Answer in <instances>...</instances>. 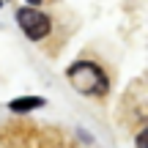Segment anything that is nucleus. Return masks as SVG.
Wrapping results in <instances>:
<instances>
[{
    "instance_id": "obj_2",
    "label": "nucleus",
    "mask_w": 148,
    "mask_h": 148,
    "mask_svg": "<svg viewBox=\"0 0 148 148\" xmlns=\"http://www.w3.org/2000/svg\"><path fill=\"white\" fill-rule=\"evenodd\" d=\"M16 22L25 30V36L33 38V41H38V38H44L49 33V19L38 8H19L16 11Z\"/></svg>"
},
{
    "instance_id": "obj_4",
    "label": "nucleus",
    "mask_w": 148,
    "mask_h": 148,
    "mask_svg": "<svg viewBox=\"0 0 148 148\" xmlns=\"http://www.w3.org/2000/svg\"><path fill=\"white\" fill-rule=\"evenodd\" d=\"M137 145H140V148H145V132H140V137H137Z\"/></svg>"
},
{
    "instance_id": "obj_5",
    "label": "nucleus",
    "mask_w": 148,
    "mask_h": 148,
    "mask_svg": "<svg viewBox=\"0 0 148 148\" xmlns=\"http://www.w3.org/2000/svg\"><path fill=\"white\" fill-rule=\"evenodd\" d=\"M27 3H33V5H36V3H41V0H27Z\"/></svg>"
},
{
    "instance_id": "obj_1",
    "label": "nucleus",
    "mask_w": 148,
    "mask_h": 148,
    "mask_svg": "<svg viewBox=\"0 0 148 148\" xmlns=\"http://www.w3.org/2000/svg\"><path fill=\"white\" fill-rule=\"evenodd\" d=\"M69 79L71 85L79 90V93H88V96H101L107 90V77L104 71L99 69L96 63L90 60H79L69 69Z\"/></svg>"
},
{
    "instance_id": "obj_3",
    "label": "nucleus",
    "mask_w": 148,
    "mask_h": 148,
    "mask_svg": "<svg viewBox=\"0 0 148 148\" xmlns=\"http://www.w3.org/2000/svg\"><path fill=\"white\" fill-rule=\"evenodd\" d=\"M8 107L14 112H27V110H38V107H44V99H41V96H22V99H14Z\"/></svg>"
}]
</instances>
